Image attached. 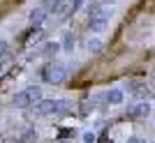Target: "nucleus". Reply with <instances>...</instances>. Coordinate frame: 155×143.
Masks as SVG:
<instances>
[{"label":"nucleus","instance_id":"11","mask_svg":"<svg viewBox=\"0 0 155 143\" xmlns=\"http://www.w3.org/2000/svg\"><path fill=\"white\" fill-rule=\"evenodd\" d=\"M63 51H70L72 53V49H74V35L72 33H65V37H63Z\"/></svg>","mask_w":155,"mask_h":143},{"label":"nucleus","instance_id":"15","mask_svg":"<svg viewBox=\"0 0 155 143\" xmlns=\"http://www.w3.org/2000/svg\"><path fill=\"white\" fill-rule=\"evenodd\" d=\"M63 2L65 0H51V2H49V12H58L60 7H63Z\"/></svg>","mask_w":155,"mask_h":143},{"label":"nucleus","instance_id":"4","mask_svg":"<svg viewBox=\"0 0 155 143\" xmlns=\"http://www.w3.org/2000/svg\"><path fill=\"white\" fill-rule=\"evenodd\" d=\"M65 76H67V67L65 65H53V62H49L46 67H42V78H44L46 83H51V85L63 83Z\"/></svg>","mask_w":155,"mask_h":143},{"label":"nucleus","instance_id":"3","mask_svg":"<svg viewBox=\"0 0 155 143\" xmlns=\"http://www.w3.org/2000/svg\"><path fill=\"white\" fill-rule=\"evenodd\" d=\"M109 16L111 14L107 9H102L100 5H93L88 9V28H91L93 33H102L104 28H107V23H109Z\"/></svg>","mask_w":155,"mask_h":143},{"label":"nucleus","instance_id":"16","mask_svg":"<svg viewBox=\"0 0 155 143\" xmlns=\"http://www.w3.org/2000/svg\"><path fill=\"white\" fill-rule=\"evenodd\" d=\"M84 5V0H72V7H70V12L74 14V12H79V7Z\"/></svg>","mask_w":155,"mask_h":143},{"label":"nucleus","instance_id":"23","mask_svg":"<svg viewBox=\"0 0 155 143\" xmlns=\"http://www.w3.org/2000/svg\"><path fill=\"white\" fill-rule=\"evenodd\" d=\"M58 143H67V141H58Z\"/></svg>","mask_w":155,"mask_h":143},{"label":"nucleus","instance_id":"5","mask_svg":"<svg viewBox=\"0 0 155 143\" xmlns=\"http://www.w3.org/2000/svg\"><path fill=\"white\" fill-rule=\"evenodd\" d=\"M42 30H39V28H30V30H28L26 35H21V44L23 46H30L32 42H39V39H42Z\"/></svg>","mask_w":155,"mask_h":143},{"label":"nucleus","instance_id":"13","mask_svg":"<svg viewBox=\"0 0 155 143\" xmlns=\"http://www.w3.org/2000/svg\"><path fill=\"white\" fill-rule=\"evenodd\" d=\"M12 56V49H9V44L7 42H0V60H5Z\"/></svg>","mask_w":155,"mask_h":143},{"label":"nucleus","instance_id":"6","mask_svg":"<svg viewBox=\"0 0 155 143\" xmlns=\"http://www.w3.org/2000/svg\"><path fill=\"white\" fill-rule=\"evenodd\" d=\"M44 19H46V12L42 9V7H35V9L30 12V23H32L35 28L42 26V23H44Z\"/></svg>","mask_w":155,"mask_h":143},{"label":"nucleus","instance_id":"20","mask_svg":"<svg viewBox=\"0 0 155 143\" xmlns=\"http://www.w3.org/2000/svg\"><path fill=\"white\" fill-rule=\"evenodd\" d=\"M100 2H102V5H114L116 0H100Z\"/></svg>","mask_w":155,"mask_h":143},{"label":"nucleus","instance_id":"18","mask_svg":"<svg viewBox=\"0 0 155 143\" xmlns=\"http://www.w3.org/2000/svg\"><path fill=\"white\" fill-rule=\"evenodd\" d=\"M91 102H81V116H88V111H93V106H88Z\"/></svg>","mask_w":155,"mask_h":143},{"label":"nucleus","instance_id":"19","mask_svg":"<svg viewBox=\"0 0 155 143\" xmlns=\"http://www.w3.org/2000/svg\"><path fill=\"white\" fill-rule=\"evenodd\" d=\"M60 136H74V129H63V132H60Z\"/></svg>","mask_w":155,"mask_h":143},{"label":"nucleus","instance_id":"17","mask_svg":"<svg viewBox=\"0 0 155 143\" xmlns=\"http://www.w3.org/2000/svg\"><path fill=\"white\" fill-rule=\"evenodd\" d=\"M95 134H93V132H86V134H84V143H95Z\"/></svg>","mask_w":155,"mask_h":143},{"label":"nucleus","instance_id":"7","mask_svg":"<svg viewBox=\"0 0 155 143\" xmlns=\"http://www.w3.org/2000/svg\"><path fill=\"white\" fill-rule=\"evenodd\" d=\"M104 99H107L109 104H123V90H118V88L107 90L104 92Z\"/></svg>","mask_w":155,"mask_h":143},{"label":"nucleus","instance_id":"12","mask_svg":"<svg viewBox=\"0 0 155 143\" xmlns=\"http://www.w3.org/2000/svg\"><path fill=\"white\" fill-rule=\"evenodd\" d=\"M32 141H37V132L35 129H28L23 136H21V143H32Z\"/></svg>","mask_w":155,"mask_h":143},{"label":"nucleus","instance_id":"8","mask_svg":"<svg viewBox=\"0 0 155 143\" xmlns=\"http://www.w3.org/2000/svg\"><path fill=\"white\" fill-rule=\"evenodd\" d=\"M148 111H150V106L148 104H137V106H132V109L127 111V116L130 118H139V116H148Z\"/></svg>","mask_w":155,"mask_h":143},{"label":"nucleus","instance_id":"1","mask_svg":"<svg viewBox=\"0 0 155 143\" xmlns=\"http://www.w3.org/2000/svg\"><path fill=\"white\" fill-rule=\"evenodd\" d=\"M70 111V102L67 99H42V102H37V104L32 106V113L35 116H65Z\"/></svg>","mask_w":155,"mask_h":143},{"label":"nucleus","instance_id":"14","mask_svg":"<svg viewBox=\"0 0 155 143\" xmlns=\"http://www.w3.org/2000/svg\"><path fill=\"white\" fill-rule=\"evenodd\" d=\"M88 51L100 53V51H102V42H100V39H93V42H88Z\"/></svg>","mask_w":155,"mask_h":143},{"label":"nucleus","instance_id":"10","mask_svg":"<svg viewBox=\"0 0 155 143\" xmlns=\"http://www.w3.org/2000/svg\"><path fill=\"white\" fill-rule=\"evenodd\" d=\"M58 49H63L58 42H49V44H44V51H42V56H56V53H58Z\"/></svg>","mask_w":155,"mask_h":143},{"label":"nucleus","instance_id":"2","mask_svg":"<svg viewBox=\"0 0 155 143\" xmlns=\"http://www.w3.org/2000/svg\"><path fill=\"white\" fill-rule=\"evenodd\" d=\"M39 99H42V90L37 85H28L26 90L16 92L12 97V106L14 109H30L32 104H37Z\"/></svg>","mask_w":155,"mask_h":143},{"label":"nucleus","instance_id":"9","mask_svg":"<svg viewBox=\"0 0 155 143\" xmlns=\"http://www.w3.org/2000/svg\"><path fill=\"white\" fill-rule=\"evenodd\" d=\"M127 90L132 92V95H137V97H146V95H148V90H146L141 83H130V85H127Z\"/></svg>","mask_w":155,"mask_h":143},{"label":"nucleus","instance_id":"22","mask_svg":"<svg viewBox=\"0 0 155 143\" xmlns=\"http://www.w3.org/2000/svg\"><path fill=\"white\" fill-rule=\"evenodd\" d=\"M130 143H141V141H139V138H130Z\"/></svg>","mask_w":155,"mask_h":143},{"label":"nucleus","instance_id":"21","mask_svg":"<svg viewBox=\"0 0 155 143\" xmlns=\"http://www.w3.org/2000/svg\"><path fill=\"white\" fill-rule=\"evenodd\" d=\"M100 143H114V141H111V138H102Z\"/></svg>","mask_w":155,"mask_h":143}]
</instances>
